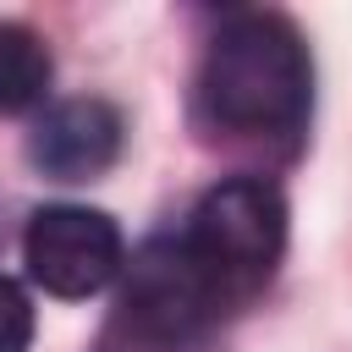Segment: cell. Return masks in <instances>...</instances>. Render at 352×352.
I'll use <instances>...</instances> for the list:
<instances>
[{
	"instance_id": "6da1fadb",
	"label": "cell",
	"mask_w": 352,
	"mask_h": 352,
	"mask_svg": "<svg viewBox=\"0 0 352 352\" xmlns=\"http://www.w3.org/2000/svg\"><path fill=\"white\" fill-rule=\"evenodd\" d=\"M204 116L236 138H292L308 121L314 66L302 33L275 11H236L204 50Z\"/></svg>"
},
{
	"instance_id": "7a4b0ae2",
	"label": "cell",
	"mask_w": 352,
	"mask_h": 352,
	"mask_svg": "<svg viewBox=\"0 0 352 352\" xmlns=\"http://www.w3.org/2000/svg\"><path fill=\"white\" fill-rule=\"evenodd\" d=\"M176 253L209 292L220 314L258 297L286 253V198L264 176H226L214 182L182 231H170Z\"/></svg>"
},
{
	"instance_id": "3957f363",
	"label": "cell",
	"mask_w": 352,
	"mask_h": 352,
	"mask_svg": "<svg viewBox=\"0 0 352 352\" xmlns=\"http://www.w3.org/2000/svg\"><path fill=\"white\" fill-rule=\"evenodd\" d=\"M121 231L104 209L44 204L22 231V264L50 297H94L121 275Z\"/></svg>"
},
{
	"instance_id": "277c9868",
	"label": "cell",
	"mask_w": 352,
	"mask_h": 352,
	"mask_svg": "<svg viewBox=\"0 0 352 352\" xmlns=\"http://www.w3.org/2000/svg\"><path fill=\"white\" fill-rule=\"evenodd\" d=\"M126 319L154 336V341H187L198 330H209L220 319V308L209 302V292L198 286V275L187 270V258L176 253L170 236H154L126 275Z\"/></svg>"
},
{
	"instance_id": "5b68a950",
	"label": "cell",
	"mask_w": 352,
	"mask_h": 352,
	"mask_svg": "<svg viewBox=\"0 0 352 352\" xmlns=\"http://www.w3.org/2000/svg\"><path fill=\"white\" fill-rule=\"evenodd\" d=\"M121 110L104 99H60L33 121L28 160L55 182H88L121 154Z\"/></svg>"
},
{
	"instance_id": "8992f818",
	"label": "cell",
	"mask_w": 352,
	"mask_h": 352,
	"mask_svg": "<svg viewBox=\"0 0 352 352\" xmlns=\"http://www.w3.org/2000/svg\"><path fill=\"white\" fill-rule=\"evenodd\" d=\"M50 50L33 28L22 22H0V116L33 110L50 88Z\"/></svg>"
},
{
	"instance_id": "52a82bcc",
	"label": "cell",
	"mask_w": 352,
	"mask_h": 352,
	"mask_svg": "<svg viewBox=\"0 0 352 352\" xmlns=\"http://www.w3.org/2000/svg\"><path fill=\"white\" fill-rule=\"evenodd\" d=\"M33 346V302L16 280L0 275V352H28Z\"/></svg>"
}]
</instances>
